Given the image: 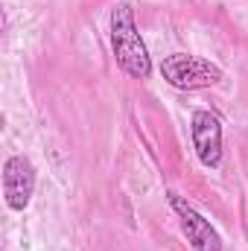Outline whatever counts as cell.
<instances>
[{
	"mask_svg": "<svg viewBox=\"0 0 248 251\" xmlns=\"http://www.w3.org/2000/svg\"><path fill=\"white\" fill-rule=\"evenodd\" d=\"M35 193V167L24 155H12L3 164V196L12 210H24Z\"/></svg>",
	"mask_w": 248,
	"mask_h": 251,
	"instance_id": "3957f363",
	"label": "cell"
},
{
	"mask_svg": "<svg viewBox=\"0 0 248 251\" xmlns=\"http://www.w3.org/2000/svg\"><path fill=\"white\" fill-rule=\"evenodd\" d=\"M161 76L178 91H198V88H210L222 82V70L216 64L198 56H187V53L167 56L161 62Z\"/></svg>",
	"mask_w": 248,
	"mask_h": 251,
	"instance_id": "7a4b0ae2",
	"label": "cell"
},
{
	"mask_svg": "<svg viewBox=\"0 0 248 251\" xmlns=\"http://www.w3.org/2000/svg\"><path fill=\"white\" fill-rule=\"evenodd\" d=\"M170 204L175 207V213L181 216V228H184L187 243L196 251H222V237L216 234V228L190 204L178 193H170Z\"/></svg>",
	"mask_w": 248,
	"mask_h": 251,
	"instance_id": "277c9868",
	"label": "cell"
},
{
	"mask_svg": "<svg viewBox=\"0 0 248 251\" xmlns=\"http://www.w3.org/2000/svg\"><path fill=\"white\" fill-rule=\"evenodd\" d=\"M190 134H193V146H196L198 161L204 167H219V161H222V123H219V117L210 111H193Z\"/></svg>",
	"mask_w": 248,
	"mask_h": 251,
	"instance_id": "5b68a950",
	"label": "cell"
},
{
	"mask_svg": "<svg viewBox=\"0 0 248 251\" xmlns=\"http://www.w3.org/2000/svg\"><path fill=\"white\" fill-rule=\"evenodd\" d=\"M111 47H114V59L123 73H128L131 79H149L152 59L137 32L134 9L128 3H117L111 9Z\"/></svg>",
	"mask_w": 248,
	"mask_h": 251,
	"instance_id": "6da1fadb",
	"label": "cell"
}]
</instances>
